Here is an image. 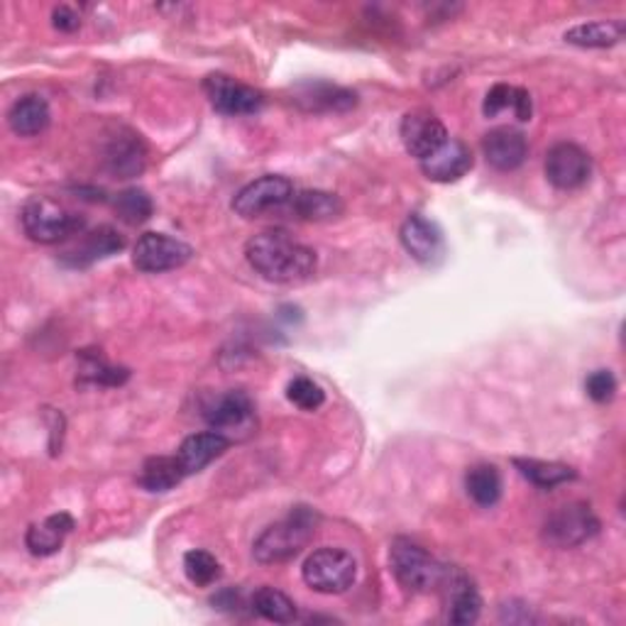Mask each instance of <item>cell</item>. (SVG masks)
Returning <instances> with one entry per match:
<instances>
[{
	"mask_svg": "<svg viewBox=\"0 0 626 626\" xmlns=\"http://www.w3.org/2000/svg\"><path fill=\"white\" fill-rule=\"evenodd\" d=\"M245 257L257 274L277 284L304 282L316 272V252L287 230H265L245 245Z\"/></svg>",
	"mask_w": 626,
	"mask_h": 626,
	"instance_id": "cell-1",
	"label": "cell"
},
{
	"mask_svg": "<svg viewBox=\"0 0 626 626\" xmlns=\"http://www.w3.org/2000/svg\"><path fill=\"white\" fill-rule=\"evenodd\" d=\"M316 521L319 517L311 509L296 507L287 519L272 524L270 529L260 533V539L252 546L255 561L265 565L292 561L311 543L313 533H316Z\"/></svg>",
	"mask_w": 626,
	"mask_h": 626,
	"instance_id": "cell-2",
	"label": "cell"
},
{
	"mask_svg": "<svg viewBox=\"0 0 626 626\" xmlns=\"http://www.w3.org/2000/svg\"><path fill=\"white\" fill-rule=\"evenodd\" d=\"M22 230L28 233L30 240L42 245L62 242L72 235H78L84 230L86 220L74 214V211L60 206L57 201L47 196H32L25 206H22Z\"/></svg>",
	"mask_w": 626,
	"mask_h": 626,
	"instance_id": "cell-3",
	"label": "cell"
},
{
	"mask_svg": "<svg viewBox=\"0 0 626 626\" xmlns=\"http://www.w3.org/2000/svg\"><path fill=\"white\" fill-rule=\"evenodd\" d=\"M389 565L397 583L409 592H417V595L441 587L445 570H449L435 561L427 548L409 539H397L391 543Z\"/></svg>",
	"mask_w": 626,
	"mask_h": 626,
	"instance_id": "cell-4",
	"label": "cell"
},
{
	"mask_svg": "<svg viewBox=\"0 0 626 626\" xmlns=\"http://www.w3.org/2000/svg\"><path fill=\"white\" fill-rule=\"evenodd\" d=\"M301 575L311 590L323 592V595H341L353 587L357 563L343 548H319L306 558Z\"/></svg>",
	"mask_w": 626,
	"mask_h": 626,
	"instance_id": "cell-5",
	"label": "cell"
},
{
	"mask_svg": "<svg viewBox=\"0 0 626 626\" xmlns=\"http://www.w3.org/2000/svg\"><path fill=\"white\" fill-rule=\"evenodd\" d=\"M600 531V519L583 501L565 505L548 517L543 527V541L553 548H575L590 541Z\"/></svg>",
	"mask_w": 626,
	"mask_h": 626,
	"instance_id": "cell-6",
	"label": "cell"
},
{
	"mask_svg": "<svg viewBox=\"0 0 626 626\" xmlns=\"http://www.w3.org/2000/svg\"><path fill=\"white\" fill-rule=\"evenodd\" d=\"M192 245H186L176 238H170L164 233H144L132 250V262L144 274H160L184 267L192 260Z\"/></svg>",
	"mask_w": 626,
	"mask_h": 626,
	"instance_id": "cell-7",
	"label": "cell"
},
{
	"mask_svg": "<svg viewBox=\"0 0 626 626\" xmlns=\"http://www.w3.org/2000/svg\"><path fill=\"white\" fill-rule=\"evenodd\" d=\"M204 94L223 116H252L265 104L262 91L228 74H208L204 78Z\"/></svg>",
	"mask_w": 626,
	"mask_h": 626,
	"instance_id": "cell-8",
	"label": "cell"
},
{
	"mask_svg": "<svg viewBox=\"0 0 626 626\" xmlns=\"http://www.w3.org/2000/svg\"><path fill=\"white\" fill-rule=\"evenodd\" d=\"M292 196H294V184L289 182L287 176L267 174L240 188L238 196L233 198V211L242 218H257L262 216L265 211L289 204V198Z\"/></svg>",
	"mask_w": 626,
	"mask_h": 626,
	"instance_id": "cell-9",
	"label": "cell"
},
{
	"mask_svg": "<svg viewBox=\"0 0 626 626\" xmlns=\"http://www.w3.org/2000/svg\"><path fill=\"white\" fill-rule=\"evenodd\" d=\"M592 174L590 154L573 142H558L546 154V176L555 188L573 192L587 184Z\"/></svg>",
	"mask_w": 626,
	"mask_h": 626,
	"instance_id": "cell-10",
	"label": "cell"
},
{
	"mask_svg": "<svg viewBox=\"0 0 626 626\" xmlns=\"http://www.w3.org/2000/svg\"><path fill=\"white\" fill-rule=\"evenodd\" d=\"M445 140H449V132L431 110H411L401 120V142L419 162L439 150Z\"/></svg>",
	"mask_w": 626,
	"mask_h": 626,
	"instance_id": "cell-11",
	"label": "cell"
},
{
	"mask_svg": "<svg viewBox=\"0 0 626 626\" xmlns=\"http://www.w3.org/2000/svg\"><path fill=\"white\" fill-rule=\"evenodd\" d=\"M421 170L431 182L451 184L473 170V152L461 140H445L439 150L421 160Z\"/></svg>",
	"mask_w": 626,
	"mask_h": 626,
	"instance_id": "cell-12",
	"label": "cell"
},
{
	"mask_svg": "<svg viewBox=\"0 0 626 626\" xmlns=\"http://www.w3.org/2000/svg\"><path fill=\"white\" fill-rule=\"evenodd\" d=\"M483 152L487 162L499 172H511L527 162L529 142L517 128H495L483 140Z\"/></svg>",
	"mask_w": 626,
	"mask_h": 626,
	"instance_id": "cell-13",
	"label": "cell"
},
{
	"mask_svg": "<svg viewBox=\"0 0 626 626\" xmlns=\"http://www.w3.org/2000/svg\"><path fill=\"white\" fill-rule=\"evenodd\" d=\"M401 242H404L407 252L423 265H431L443 252V233L439 230L433 220L413 214L401 226Z\"/></svg>",
	"mask_w": 626,
	"mask_h": 626,
	"instance_id": "cell-14",
	"label": "cell"
},
{
	"mask_svg": "<svg viewBox=\"0 0 626 626\" xmlns=\"http://www.w3.org/2000/svg\"><path fill=\"white\" fill-rule=\"evenodd\" d=\"M228 449H230L228 435H223L218 431H206V433L188 435V439L179 445L176 457L188 477V475L201 473V470L214 463L216 457H220Z\"/></svg>",
	"mask_w": 626,
	"mask_h": 626,
	"instance_id": "cell-15",
	"label": "cell"
},
{
	"mask_svg": "<svg viewBox=\"0 0 626 626\" xmlns=\"http://www.w3.org/2000/svg\"><path fill=\"white\" fill-rule=\"evenodd\" d=\"M122 248H126V240L120 238L118 230H114L110 226H100L94 233L84 235V240L78 242L74 250L64 252L62 262L82 270V267H91L94 262L106 260V257L120 252Z\"/></svg>",
	"mask_w": 626,
	"mask_h": 626,
	"instance_id": "cell-16",
	"label": "cell"
},
{
	"mask_svg": "<svg viewBox=\"0 0 626 626\" xmlns=\"http://www.w3.org/2000/svg\"><path fill=\"white\" fill-rule=\"evenodd\" d=\"M443 585H449L451 597L449 619L453 624H475L479 619V612H483V597H479L473 580L463 570H445Z\"/></svg>",
	"mask_w": 626,
	"mask_h": 626,
	"instance_id": "cell-17",
	"label": "cell"
},
{
	"mask_svg": "<svg viewBox=\"0 0 626 626\" xmlns=\"http://www.w3.org/2000/svg\"><path fill=\"white\" fill-rule=\"evenodd\" d=\"M206 421L208 427L223 433V431H235V429H248L255 419V409L250 397L245 391H228V395L218 397L216 404H211L206 409Z\"/></svg>",
	"mask_w": 626,
	"mask_h": 626,
	"instance_id": "cell-18",
	"label": "cell"
},
{
	"mask_svg": "<svg viewBox=\"0 0 626 626\" xmlns=\"http://www.w3.org/2000/svg\"><path fill=\"white\" fill-rule=\"evenodd\" d=\"M74 519L72 514L60 511V514H52L44 521L35 524V527H30L28 536H25V543L30 548L32 555H52L57 553L66 536L74 531Z\"/></svg>",
	"mask_w": 626,
	"mask_h": 626,
	"instance_id": "cell-19",
	"label": "cell"
},
{
	"mask_svg": "<svg viewBox=\"0 0 626 626\" xmlns=\"http://www.w3.org/2000/svg\"><path fill=\"white\" fill-rule=\"evenodd\" d=\"M50 120H52V114H50L47 100L37 94L18 98L8 114L10 130H13L20 138L40 136L42 130H47Z\"/></svg>",
	"mask_w": 626,
	"mask_h": 626,
	"instance_id": "cell-20",
	"label": "cell"
},
{
	"mask_svg": "<svg viewBox=\"0 0 626 626\" xmlns=\"http://www.w3.org/2000/svg\"><path fill=\"white\" fill-rule=\"evenodd\" d=\"M184 477L186 473L176 455H156L142 465L140 487L148 492H166L182 483Z\"/></svg>",
	"mask_w": 626,
	"mask_h": 626,
	"instance_id": "cell-21",
	"label": "cell"
},
{
	"mask_svg": "<svg viewBox=\"0 0 626 626\" xmlns=\"http://www.w3.org/2000/svg\"><path fill=\"white\" fill-rule=\"evenodd\" d=\"M624 37V22L619 20H597L575 25L565 32V42L578 47H612Z\"/></svg>",
	"mask_w": 626,
	"mask_h": 626,
	"instance_id": "cell-22",
	"label": "cell"
},
{
	"mask_svg": "<svg viewBox=\"0 0 626 626\" xmlns=\"http://www.w3.org/2000/svg\"><path fill=\"white\" fill-rule=\"evenodd\" d=\"M294 216L304 220H333L343 214V201L328 192H299L292 198Z\"/></svg>",
	"mask_w": 626,
	"mask_h": 626,
	"instance_id": "cell-23",
	"label": "cell"
},
{
	"mask_svg": "<svg viewBox=\"0 0 626 626\" xmlns=\"http://www.w3.org/2000/svg\"><path fill=\"white\" fill-rule=\"evenodd\" d=\"M465 489L479 507H495L501 497V475L495 465L479 463L467 470Z\"/></svg>",
	"mask_w": 626,
	"mask_h": 626,
	"instance_id": "cell-24",
	"label": "cell"
},
{
	"mask_svg": "<svg viewBox=\"0 0 626 626\" xmlns=\"http://www.w3.org/2000/svg\"><path fill=\"white\" fill-rule=\"evenodd\" d=\"M252 609L260 614L262 619L274 624H292L299 619V609L284 592L274 587H260L252 595Z\"/></svg>",
	"mask_w": 626,
	"mask_h": 626,
	"instance_id": "cell-25",
	"label": "cell"
},
{
	"mask_svg": "<svg viewBox=\"0 0 626 626\" xmlns=\"http://www.w3.org/2000/svg\"><path fill=\"white\" fill-rule=\"evenodd\" d=\"M514 465L519 467V473L527 477L529 483H533L536 487H541V489H551L555 485L570 483V479L578 477L575 470L563 465V463L533 461V457H529V461H521V457H517V461H514Z\"/></svg>",
	"mask_w": 626,
	"mask_h": 626,
	"instance_id": "cell-26",
	"label": "cell"
},
{
	"mask_svg": "<svg viewBox=\"0 0 626 626\" xmlns=\"http://www.w3.org/2000/svg\"><path fill=\"white\" fill-rule=\"evenodd\" d=\"M299 100H306L309 110H348L357 104V96L348 88H338L331 84H313L306 86V91L299 96Z\"/></svg>",
	"mask_w": 626,
	"mask_h": 626,
	"instance_id": "cell-27",
	"label": "cell"
},
{
	"mask_svg": "<svg viewBox=\"0 0 626 626\" xmlns=\"http://www.w3.org/2000/svg\"><path fill=\"white\" fill-rule=\"evenodd\" d=\"M108 162H110V170L122 179L140 174L144 166V150H142L140 140L136 136L118 138V142H114V148H110L108 152Z\"/></svg>",
	"mask_w": 626,
	"mask_h": 626,
	"instance_id": "cell-28",
	"label": "cell"
},
{
	"mask_svg": "<svg viewBox=\"0 0 626 626\" xmlns=\"http://www.w3.org/2000/svg\"><path fill=\"white\" fill-rule=\"evenodd\" d=\"M114 208L120 220H126L128 226H140V223L152 216V198L142 188H126L114 201Z\"/></svg>",
	"mask_w": 626,
	"mask_h": 626,
	"instance_id": "cell-29",
	"label": "cell"
},
{
	"mask_svg": "<svg viewBox=\"0 0 626 626\" xmlns=\"http://www.w3.org/2000/svg\"><path fill=\"white\" fill-rule=\"evenodd\" d=\"M184 573L194 585H214L220 578V563L208 551H188L184 555Z\"/></svg>",
	"mask_w": 626,
	"mask_h": 626,
	"instance_id": "cell-30",
	"label": "cell"
},
{
	"mask_svg": "<svg viewBox=\"0 0 626 626\" xmlns=\"http://www.w3.org/2000/svg\"><path fill=\"white\" fill-rule=\"evenodd\" d=\"M287 397L292 404H296L299 409L304 411H316L323 407V401H326V395H323V389L313 382L309 377H296L289 382L287 387Z\"/></svg>",
	"mask_w": 626,
	"mask_h": 626,
	"instance_id": "cell-31",
	"label": "cell"
},
{
	"mask_svg": "<svg viewBox=\"0 0 626 626\" xmlns=\"http://www.w3.org/2000/svg\"><path fill=\"white\" fill-rule=\"evenodd\" d=\"M524 88H517V86H507V84H497V86H492L489 88V94L485 98V116L487 118H495L499 116L501 110H507V108H517V100L521 96Z\"/></svg>",
	"mask_w": 626,
	"mask_h": 626,
	"instance_id": "cell-32",
	"label": "cell"
},
{
	"mask_svg": "<svg viewBox=\"0 0 626 626\" xmlns=\"http://www.w3.org/2000/svg\"><path fill=\"white\" fill-rule=\"evenodd\" d=\"M84 375L88 382L106 385V387H118L130 377L128 370H122V367H110L100 360V357H91V360H88V365L84 367Z\"/></svg>",
	"mask_w": 626,
	"mask_h": 626,
	"instance_id": "cell-33",
	"label": "cell"
},
{
	"mask_svg": "<svg viewBox=\"0 0 626 626\" xmlns=\"http://www.w3.org/2000/svg\"><path fill=\"white\" fill-rule=\"evenodd\" d=\"M585 389L592 401H597V404H607V401H612L614 391H617V379H614L609 370H597L587 377Z\"/></svg>",
	"mask_w": 626,
	"mask_h": 626,
	"instance_id": "cell-34",
	"label": "cell"
},
{
	"mask_svg": "<svg viewBox=\"0 0 626 626\" xmlns=\"http://www.w3.org/2000/svg\"><path fill=\"white\" fill-rule=\"evenodd\" d=\"M52 20H54V28L62 30V32H74V30H78V25H82V18H78L74 13V8H69V6L54 8Z\"/></svg>",
	"mask_w": 626,
	"mask_h": 626,
	"instance_id": "cell-35",
	"label": "cell"
}]
</instances>
